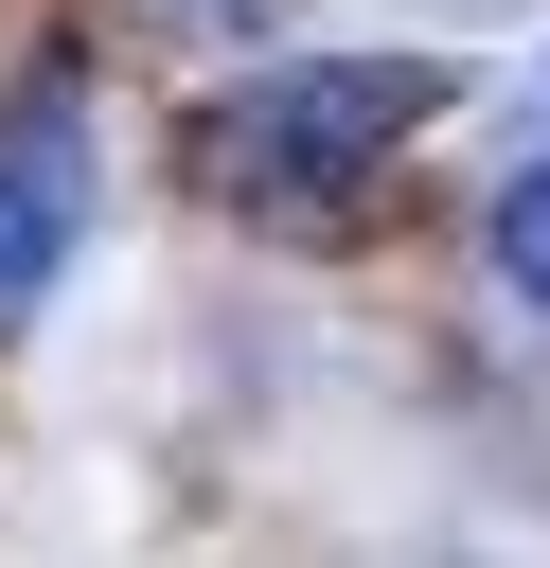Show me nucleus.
I'll use <instances>...</instances> for the list:
<instances>
[{"instance_id":"7ed1b4c3","label":"nucleus","mask_w":550,"mask_h":568,"mask_svg":"<svg viewBox=\"0 0 550 568\" xmlns=\"http://www.w3.org/2000/svg\"><path fill=\"white\" fill-rule=\"evenodd\" d=\"M497 284H515V302H550V160H515V178H497Z\"/></svg>"},{"instance_id":"f257e3e1","label":"nucleus","mask_w":550,"mask_h":568,"mask_svg":"<svg viewBox=\"0 0 550 568\" xmlns=\"http://www.w3.org/2000/svg\"><path fill=\"white\" fill-rule=\"evenodd\" d=\"M426 106H444V53H302V71L248 89V124H231V195H248V213H355L373 160H390Z\"/></svg>"},{"instance_id":"f03ea898","label":"nucleus","mask_w":550,"mask_h":568,"mask_svg":"<svg viewBox=\"0 0 550 568\" xmlns=\"http://www.w3.org/2000/svg\"><path fill=\"white\" fill-rule=\"evenodd\" d=\"M71 213H89V160H71V71H35V89H18V124H0V320H35V302H53Z\"/></svg>"}]
</instances>
